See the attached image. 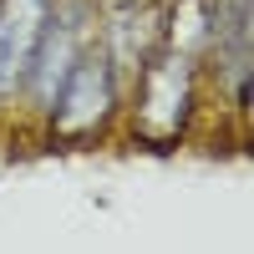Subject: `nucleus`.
Here are the masks:
<instances>
[{
	"mask_svg": "<svg viewBox=\"0 0 254 254\" xmlns=\"http://www.w3.org/2000/svg\"><path fill=\"white\" fill-rule=\"evenodd\" d=\"M198 107V61L158 46L132 76V132L153 147H168L188 132Z\"/></svg>",
	"mask_w": 254,
	"mask_h": 254,
	"instance_id": "nucleus-1",
	"label": "nucleus"
},
{
	"mask_svg": "<svg viewBox=\"0 0 254 254\" xmlns=\"http://www.w3.org/2000/svg\"><path fill=\"white\" fill-rule=\"evenodd\" d=\"M92 41H97V5H92V0H51L46 26H41L36 51H31V66H26L20 102L46 117L56 92L66 87L71 66L81 61V51H87Z\"/></svg>",
	"mask_w": 254,
	"mask_h": 254,
	"instance_id": "nucleus-2",
	"label": "nucleus"
},
{
	"mask_svg": "<svg viewBox=\"0 0 254 254\" xmlns=\"http://www.w3.org/2000/svg\"><path fill=\"white\" fill-rule=\"evenodd\" d=\"M122 107V76L112 71L102 41H92L81 61L71 66L66 87L56 92L51 112H46V127H51V142H92L107 132V122L117 117Z\"/></svg>",
	"mask_w": 254,
	"mask_h": 254,
	"instance_id": "nucleus-3",
	"label": "nucleus"
},
{
	"mask_svg": "<svg viewBox=\"0 0 254 254\" xmlns=\"http://www.w3.org/2000/svg\"><path fill=\"white\" fill-rule=\"evenodd\" d=\"M97 41L107 51L112 71L122 81H132L163 41V5H153V0H117V5H107L97 15Z\"/></svg>",
	"mask_w": 254,
	"mask_h": 254,
	"instance_id": "nucleus-4",
	"label": "nucleus"
},
{
	"mask_svg": "<svg viewBox=\"0 0 254 254\" xmlns=\"http://www.w3.org/2000/svg\"><path fill=\"white\" fill-rule=\"evenodd\" d=\"M208 56L219 61V81L229 87L234 107H249V66H254V10L249 0H214V26H208Z\"/></svg>",
	"mask_w": 254,
	"mask_h": 254,
	"instance_id": "nucleus-5",
	"label": "nucleus"
},
{
	"mask_svg": "<svg viewBox=\"0 0 254 254\" xmlns=\"http://www.w3.org/2000/svg\"><path fill=\"white\" fill-rule=\"evenodd\" d=\"M46 10H51V0H0V112L20 102Z\"/></svg>",
	"mask_w": 254,
	"mask_h": 254,
	"instance_id": "nucleus-6",
	"label": "nucleus"
},
{
	"mask_svg": "<svg viewBox=\"0 0 254 254\" xmlns=\"http://www.w3.org/2000/svg\"><path fill=\"white\" fill-rule=\"evenodd\" d=\"M208 26H214V0H173L168 15H163V41L158 46L198 61L203 46H208Z\"/></svg>",
	"mask_w": 254,
	"mask_h": 254,
	"instance_id": "nucleus-7",
	"label": "nucleus"
}]
</instances>
